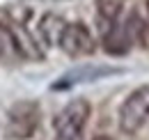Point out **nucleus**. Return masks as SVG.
Returning a JSON list of instances; mask_svg holds the SVG:
<instances>
[{
	"label": "nucleus",
	"instance_id": "f8f14e48",
	"mask_svg": "<svg viewBox=\"0 0 149 140\" xmlns=\"http://www.w3.org/2000/svg\"><path fill=\"white\" fill-rule=\"evenodd\" d=\"M94 140H112V138H108V136H96Z\"/></svg>",
	"mask_w": 149,
	"mask_h": 140
},
{
	"label": "nucleus",
	"instance_id": "0eeeda50",
	"mask_svg": "<svg viewBox=\"0 0 149 140\" xmlns=\"http://www.w3.org/2000/svg\"><path fill=\"white\" fill-rule=\"evenodd\" d=\"M0 62L2 64H19V62H23V55L19 51L16 37L12 32L9 23H0Z\"/></svg>",
	"mask_w": 149,
	"mask_h": 140
},
{
	"label": "nucleus",
	"instance_id": "7ed1b4c3",
	"mask_svg": "<svg viewBox=\"0 0 149 140\" xmlns=\"http://www.w3.org/2000/svg\"><path fill=\"white\" fill-rule=\"evenodd\" d=\"M57 46L71 57H85L96 51V41H94L92 32L83 23H67Z\"/></svg>",
	"mask_w": 149,
	"mask_h": 140
},
{
	"label": "nucleus",
	"instance_id": "39448f33",
	"mask_svg": "<svg viewBox=\"0 0 149 140\" xmlns=\"http://www.w3.org/2000/svg\"><path fill=\"white\" fill-rule=\"evenodd\" d=\"M99 23H101V44H103V51L108 55H115V57L126 55L131 48V37L126 32V28L119 25L117 21H106V18H99Z\"/></svg>",
	"mask_w": 149,
	"mask_h": 140
},
{
	"label": "nucleus",
	"instance_id": "1a4fd4ad",
	"mask_svg": "<svg viewBox=\"0 0 149 140\" xmlns=\"http://www.w3.org/2000/svg\"><path fill=\"white\" fill-rule=\"evenodd\" d=\"M64 25H67V21L62 16H57V14H44L41 21H39V37H41V41L46 46H57Z\"/></svg>",
	"mask_w": 149,
	"mask_h": 140
},
{
	"label": "nucleus",
	"instance_id": "9b49d317",
	"mask_svg": "<svg viewBox=\"0 0 149 140\" xmlns=\"http://www.w3.org/2000/svg\"><path fill=\"white\" fill-rule=\"evenodd\" d=\"M99 5V18H106V21H117L122 14V7H124V0H96Z\"/></svg>",
	"mask_w": 149,
	"mask_h": 140
},
{
	"label": "nucleus",
	"instance_id": "f03ea898",
	"mask_svg": "<svg viewBox=\"0 0 149 140\" xmlns=\"http://www.w3.org/2000/svg\"><path fill=\"white\" fill-rule=\"evenodd\" d=\"M149 122V85L133 90L119 108V129L133 136Z\"/></svg>",
	"mask_w": 149,
	"mask_h": 140
},
{
	"label": "nucleus",
	"instance_id": "6e6552de",
	"mask_svg": "<svg viewBox=\"0 0 149 140\" xmlns=\"http://www.w3.org/2000/svg\"><path fill=\"white\" fill-rule=\"evenodd\" d=\"M124 28H126V32L131 37V44L149 51V18H145L140 12H131Z\"/></svg>",
	"mask_w": 149,
	"mask_h": 140
},
{
	"label": "nucleus",
	"instance_id": "20e7f679",
	"mask_svg": "<svg viewBox=\"0 0 149 140\" xmlns=\"http://www.w3.org/2000/svg\"><path fill=\"white\" fill-rule=\"evenodd\" d=\"M39 124V108L32 101H21L9 110V133L14 138H30Z\"/></svg>",
	"mask_w": 149,
	"mask_h": 140
},
{
	"label": "nucleus",
	"instance_id": "423d86ee",
	"mask_svg": "<svg viewBox=\"0 0 149 140\" xmlns=\"http://www.w3.org/2000/svg\"><path fill=\"white\" fill-rule=\"evenodd\" d=\"M108 74H117V69H112V67H78V69L64 74L57 83H53V90H67L71 85H78V83L99 80L101 76H108Z\"/></svg>",
	"mask_w": 149,
	"mask_h": 140
},
{
	"label": "nucleus",
	"instance_id": "9d476101",
	"mask_svg": "<svg viewBox=\"0 0 149 140\" xmlns=\"http://www.w3.org/2000/svg\"><path fill=\"white\" fill-rule=\"evenodd\" d=\"M9 25H12V32L16 37V44H19V51L23 55V60H41L44 51L37 44V39L30 35L23 25H19V23H9Z\"/></svg>",
	"mask_w": 149,
	"mask_h": 140
},
{
	"label": "nucleus",
	"instance_id": "f257e3e1",
	"mask_svg": "<svg viewBox=\"0 0 149 140\" xmlns=\"http://www.w3.org/2000/svg\"><path fill=\"white\" fill-rule=\"evenodd\" d=\"M90 113H92V108L87 99H71L57 113L55 122H53L55 140H83Z\"/></svg>",
	"mask_w": 149,
	"mask_h": 140
}]
</instances>
